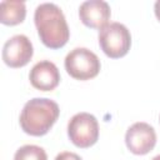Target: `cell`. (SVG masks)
<instances>
[{
	"instance_id": "9",
	"label": "cell",
	"mask_w": 160,
	"mask_h": 160,
	"mask_svg": "<svg viewBox=\"0 0 160 160\" xmlns=\"http://www.w3.org/2000/svg\"><path fill=\"white\" fill-rule=\"evenodd\" d=\"M29 80L35 89L41 91H51L60 82V72L54 62L42 60L32 66L29 74Z\"/></svg>"
},
{
	"instance_id": "3",
	"label": "cell",
	"mask_w": 160,
	"mask_h": 160,
	"mask_svg": "<svg viewBox=\"0 0 160 160\" xmlns=\"http://www.w3.org/2000/svg\"><path fill=\"white\" fill-rule=\"evenodd\" d=\"M99 45L104 54L111 59L125 56L131 46V35L120 22H110L99 31Z\"/></svg>"
},
{
	"instance_id": "4",
	"label": "cell",
	"mask_w": 160,
	"mask_h": 160,
	"mask_svg": "<svg viewBox=\"0 0 160 160\" xmlns=\"http://www.w3.org/2000/svg\"><path fill=\"white\" fill-rule=\"evenodd\" d=\"M68 74L76 80H90L100 72V60L95 52L86 48H75L64 61Z\"/></svg>"
},
{
	"instance_id": "11",
	"label": "cell",
	"mask_w": 160,
	"mask_h": 160,
	"mask_svg": "<svg viewBox=\"0 0 160 160\" xmlns=\"http://www.w3.org/2000/svg\"><path fill=\"white\" fill-rule=\"evenodd\" d=\"M14 160H48V155L38 145H24L16 150Z\"/></svg>"
},
{
	"instance_id": "14",
	"label": "cell",
	"mask_w": 160,
	"mask_h": 160,
	"mask_svg": "<svg viewBox=\"0 0 160 160\" xmlns=\"http://www.w3.org/2000/svg\"><path fill=\"white\" fill-rule=\"evenodd\" d=\"M151 160H160V155H156L155 158H152Z\"/></svg>"
},
{
	"instance_id": "12",
	"label": "cell",
	"mask_w": 160,
	"mask_h": 160,
	"mask_svg": "<svg viewBox=\"0 0 160 160\" xmlns=\"http://www.w3.org/2000/svg\"><path fill=\"white\" fill-rule=\"evenodd\" d=\"M55 160H82L78 154L71 152V151H62L56 155Z\"/></svg>"
},
{
	"instance_id": "7",
	"label": "cell",
	"mask_w": 160,
	"mask_h": 160,
	"mask_svg": "<svg viewBox=\"0 0 160 160\" xmlns=\"http://www.w3.org/2000/svg\"><path fill=\"white\" fill-rule=\"evenodd\" d=\"M125 144L135 155H145L150 152L156 144V132L148 122L132 124L125 134Z\"/></svg>"
},
{
	"instance_id": "5",
	"label": "cell",
	"mask_w": 160,
	"mask_h": 160,
	"mask_svg": "<svg viewBox=\"0 0 160 160\" xmlns=\"http://www.w3.org/2000/svg\"><path fill=\"white\" fill-rule=\"evenodd\" d=\"M68 136L70 141L81 149L92 146L99 139V122L89 112L75 114L68 124Z\"/></svg>"
},
{
	"instance_id": "1",
	"label": "cell",
	"mask_w": 160,
	"mask_h": 160,
	"mask_svg": "<svg viewBox=\"0 0 160 160\" xmlns=\"http://www.w3.org/2000/svg\"><path fill=\"white\" fill-rule=\"evenodd\" d=\"M34 22L40 40L46 48L60 49L66 45L70 30L62 10L56 4H40L35 9Z\"/></svg>"
},
{
	"instance_id": "10",
	"label": "cell",
	"mask_w": 160,
	"mask_h": 160,
	"mask_svg": "<svg viewBox=\"0 0 160 160\" xmlns=\"http://www.w3.org/2000/svg\"><path fill=\"white\" fill-rule=\"evenodd\" d=\"M26 6L22 1L5 0L0 4V21L4 25H18L25 20Z\"/></svg>"
},
{
	"instance_id": "8",
	"label": "cell",
	"mask_w": 160,
	"mask_h": 160,
	"mask_svg": "<svg viewBox=\"0 0 160 160\" xmlns=\"http://www.w3.org/2000/svg\"><path fill=\"white\" fill-rule=\"evenodd\" d=\"M111 16L110 6L102 0H88L79 8V18L81 22L91 29H102L108 25Z\"/></svg>"
},
{
	"instance_id": "13",
	"label": "cell",
	"mask_w": 160,
	"mask_h": 160,
	"mask_svg": "<svg viewBox=\"0 0 160 160\" xmlns=\"http://www.w3.org/2000/svg\"><path fill=\"white\" fill-rule=\"evenodd\" d=\"M154 11H155V16L158 18V20L160 21V0H158L154 5Z\"/></svg>"
},
{
	"instance_id": "6",
	"label": "cell",
	"mask_w": 160,
	"mask_h": 160,
	"mask_svg": "<svg viewBox=\"0 0 160 160\" xmlns=\"http://www.w3.org/2000/svg\"><path fill=\"white\" fill-rule=\"evenodd\" d=\"M34 48L26 35L19 34L8 39L2 46V60L10 68H22L32 58Z\"/></svg>"
},
{
	"instance_id": "2",
	"label": "cell",
	"mask_w": 160,
	"mask_h": 160,
	"mask_svg": "<svg viewBox=\"0 0 160 160\" xmlns=\"http://www.w3.org/2000/svg\"><path fill=\"white\" fill-rule=\"evenodd\" d=\"M60 115L59 105L46 98L29 100L20 114V126L31 136H42L49 132Z\"/></svg>"
}]
</instances>
